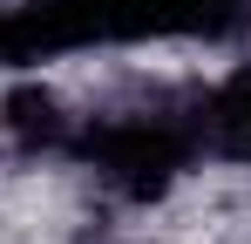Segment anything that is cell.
<instances>
[{"label": "cell", "mask_w": 251, "mask_h": 244, "mask_svg": "<svg viewBox=\"0 0 251 244\" xmlns=\"http://www.w3.org/2000/svg\"><path fill=\"white\" fill-rule=\"evenodd\" d=\"M75 109H68V95L54 88V81H14L7 95H0V136L14 143V149H27V156H41V149H68L75 143Z\"/></svg>", "instance_id": "cell-1"}, {"label": "cell", "mask_w": 251, "mask_h": 244, "mask_svg": "<svg viewBox=\"0 0 251 244\" xmlns=\"http://www.w3.org/2000/svg\"><path fill=\"white\" fill-rule=\"evenodd\" d=\"M197 136H204L210 156L251 170V61H238L224 81L204 88V102H197Z\"/></svg>", "instance_id": "cell-2"}]
</instances>
